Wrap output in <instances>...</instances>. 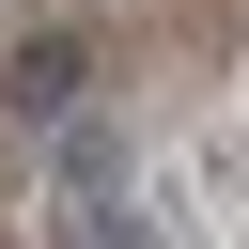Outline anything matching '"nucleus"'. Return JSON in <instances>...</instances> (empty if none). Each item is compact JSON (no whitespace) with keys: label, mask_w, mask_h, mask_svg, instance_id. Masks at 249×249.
<instances>
[{"label":"nucleus","mask_w":249,"mask_h":249,"mask_svg":"<svg viewBox=\"0 0 249 249\" xmlns=\"http://www.w3.org/2000/svg\"><path fill=\"white\" fill-rule=\"evenodd\" d=\"M124 156H140V140H124L109 109H62V124H47V171H62V202H78V218H109V187H124Z\"/></svg>","instance_id":"obj_1"},{"label":"nucleus","mask_w":249,"mask_h":249,"mask_svg":"<svg viewBox=\"0 0 249 249\" xmlns=\"http://www.w3.org/2000/svg\"><path fill=\"white\" fill-rule=\"evenodd\" d=\"M16 109H47V124H62V109H78V47H31V62H16Z\"/></svg>","instance_id":"obj_3"},{"label":"nucleus","mask_w":249,"mask_h":249,"mask_svg":"<svg viewBox=\"0 0 249 249\" xmlns=\"http://www.w3.org/2000/svg\"><path fill=\"white\" fill-rule=\"evenodd\" d=\"M233 187H249V124H218V140L187 156V233H218V218H233Z\"/></svg>","instance_id":"obj_2"}]
</instances>
